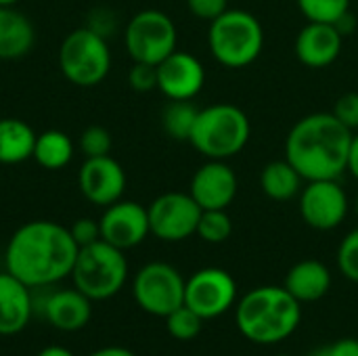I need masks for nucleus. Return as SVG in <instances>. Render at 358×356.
Returning a JSON list of instances; mask_svg holds the SVG:
<instances>
[{"label":"nucleus","mask_w":358,"mask_h":356,"mask_svg":"<svg viewBox=\"0 0 358 356\" xmlns=\"http://www.w3.org/2000/svg\"><path fill=\"white\" fill-rule=\"evenodd\" d=\"M78 250L67 227L52 220H31L8 239L4 264L27 287L40 290L71 275Z\"/></svg>","instance_id":"obj_1"},{"label":"nucleus","mask_w":358,"mask_h":356,"mask_svg":"<svg viewBox=\"0 0 358 356\" xmlns=\"http://www.w3.org/2000/svg\"><path fill=\"white\" fill-rule=\"evenodd\" d=\"M352 134L331 111L304 115L287 132L285 159L306 183L338 180L346 172Z\"/></svg>","instance_id":"obj_2"},{"label":"nucleus","mask_w":358,"mask_h":356,"mask_svg":"<svg viewBox=\"0 0 358 356\" xmlns=\"http://www.w3.org/2000/svg\"><path fill=\"white\" fill-rule=\"evenodd\" d=\"M302 304L281 285H262L248 292L235 311V323L243 338L256 344L287 340L300 325Z\"/></svg>","instance_id":"obj_3"},{"label":"nucleus","mask_w":358,"mask_h":356,"mask_svg":"<svg viewBox=\"0 0 358 356\" xmlns=\"http://www.w3.org/2000/svg\"><path fill=\"white\" fill-rule=\"evenodd\" d=\"M252 136L248 113L233 103H214L199 109L189 143L206 159H231L245 149Z\"/></svg>","instance_id":"obj_4"},{"label":"nucleus","mask_w":358,"mask_h":356,"mask_svg":"<svg viewBox=\"0 0 358 356\" xmlns=\"http://www.w3.org/2000/svg\"><path fill=\"white\" fill-rule=\"evenodd\" d=\"M208 46L220 65L229 69H243L262 55L264 27L250 10L227 8L210 23Z\"/></svg>","instance_id":"obj_5"},{"label":"nucleus","mask_w":358,"mask_h":356,"mask_svg":"<svg viewBox=\"0 0 358 356\" xmlns=\"http://www.w3.org/2000/svg\"><path fill=\"white\" fill-rule=\"evenodd\" d=\"M73 287L90 300L113 298L128 279V262L122 250L99 239L78 250L71 269Z\"/></svg>","instance_id":"obj_6"},{"label":"nucleus","mask_w":358,"mask_h":356,"mask_svg":"<svg viewBox=\"0 0 358 356\" xmlns=\"http://www.w3.org/2000/svg\"><path fill=\"white\" fill-rule=\"evenodd\" d=\"M57 61L67 82L92 88L107 78L111 69V50L105 36L92 27H78L63 38Z\"/></svg>","instance_id":"obj_7"},{"label":"nucleus","mask_w":358,"mask_h":356,"mask_svg":"<svg viewBox=\"0 0 358 356\" xmlns=\"http://www.w3.org/2000/svg\"><path fill=\"white\" fill-rule=\"evenodd\" d=\"M124 44L132 61L159 65L176 50L178 29L170 15L157 8L138 10L124 29Z\"/></svg>","instance_id":"obj_8"},{"label":"nucleus","mask_w":358,"mask_h":356,"mask_svg":"<svg viewBox=\"0 0 358 356\" xmlns=\"http://www.w3.org/2000/svg\"><path fill=\"white\" fill-rule=\"evenodd\" d=\"M185 283L187 281L172 264L149 262L136 273L132 294L145 313L166 319L185 304Z\"/></svg>","instance_id":"obj_9"},{"label":"nucleus","mask_w":358,"mask_h":356,"mask_svg":"<svg viewBox=\"0 0 358 356\" xmlns=\"http://www.w3.org/2000/svg\"><path fill=\"white\" fill-rule=\"evenodd\" d=\"M147 212L151 235L168 243L185 241L195 235L201 216V208L191 197V193L180 191H170L155 197Z\"/></svg>","instance_id":"obj_10"},{"label":"nucleus","mask_w":358,"mask_h":356,"mask_svg":"<svg viewBox=\"0 0 358 356\" xmlns=\"http://www.w3.org/2000/svg\"><path fill=\"white\" fill-rule=\"evenodd\" d=\"M237 300V283L224 269H201L185 283V306L203 321L218 319Z\"/></svg>","instance_id":"obj_11"},{"label":"nucleus","mask_w":358,"mask_h":356,"mask_svg":"<svg viewBox=\"0 0 358 356\" xmlns=\"http://www.w3.org/2000/svg\"><path fill=\"white\" fill-rule=\"evenodd\" d=\"M348 195L338 180H308L298 195L302 220L315 231H334L348 216Z\"/></svg>","instance_id":"obj_12"},{"label":"nucleus","mask_w":358,"mask_h":356,"mask_svg":"<svg viewBox=\"0 0 358 356\" xmlns=\"http://www.w3.org/2000/svg\"><path fill=\"white\" fill-rule=\"evenodd\" d=\"M99 225L101 239L122 252L141 245L147 239V235H151L147 208L128 199H120L107 206Z\"/></svg>","instance_id":"obj_13"},{"label":"nucleus","mask_w":358,"mask_h":356,"mask_svg":"<svg viewBox=\"0 0 358 356\" xmlns=\"http://www.w3.org/2000/svg\"><path fill=\"white\" fill-rule=\"evenodd\" d=\"M206 86L203 63L185 50H174L157 65V90L168 101H193Z\"/></svg>","instance_id":"obj_14"},{"label":"nucleus","mask_w":358,"mask_h":356,"mask_svg":"<svg viewBox=\"0 0 358 356\" xmlns=\"http://www.w3.org/2000/svg\"><path fill=\"white\" fill-rule=\"evenodd\" d=\"M78 187L90 204L107 208L122 199L126 191V172L111 155L88 157L78 172Z\"/></svg>","instance_id":"obj_15"},{"label":"nucleus","mask_w":358,"mask_h":356,"mask_svg":"<svg viewBox=\"0 0 358 356\" xmlns=\"http://www.w3.org/2000/svg\"><path fill=\"white\" fill-rule=\"evenodd\" d=\"M237 191V174L227 159H208L195 170L189 185V193L201 210H227L235 201Z\"/></svg>","instance_id":"obj_16"},{"label":"nucleus","mask_w":358,"mask_h":356,"mask_svg":"<svg viewBox=\"0 0 358 356\" xmlns=\"http://www.w3.org/2000/svg\"><path fill=\"white\" fill-rule=\"evenodd\" d=\"M344 36L331 23L306 21V25L296 36V57L302 65L310 69H325L338 61L342 55Z\"/></svg>","instance_id":"obj_17"},{"label":"nucleus","mask_w":358,"mask_h":356,"mask_svg":"<svg viewBox=\"0 0 358 356\" xmlns=\"http://www.w3.org/2000/svg\"><path fill=\"white\" fill-rule=\"evenodd\" d=\"M31 317V287L8 271L0 273V336H15L25 329Z\"/></svg>","instance_id":"obj_18"},{"label":"nucleus","mask_w":358,"mask_h":356,"mask_svg":"<svg viewBox=\"0 0 358 356\" xmlns=\"http://www.w3.org/2000/svg\"><path fill=\"white\" fill-rule=\"evenodd\" d=\"M90 298H86L80 290H57L44 300V317L46 321L61 332H80L90 321Z\"/></svg>","instance_id":"obj_19"},{"label":"nucleus","mask_w":358,"mask_h":356,"mask_svg":"<svg viewBox=\"0 0 358 356\" xmlns=\"http://www.w3.org/2000/svg\"><path fill=\"white\" fill-rule=\"evenodd\" d=\"M283 287L300 302V304H310L319 302L327 296L331 287V273L321 260H300L294 264L283 281Z\"/></svg>","instance_id":"obj_20"},{"label":"nucleus","mask_w":358,"mask_h":356,"mask_svg":"<svg viewBox=\"0 0 358 356\" xmlns=\"http://www.w3.org/2000/svg\"><path fill=\"white\" fill-rule=\"evenodd\" d=\"M36 42L31 21L15 6H0V61L25 57Z\"/></svg>","instance_id":"obj_21"},{"label":"nucleus","mask_w":358,"mask_h":356,"mask_svg":"<svg viewBox=\"0 0 358 356\" xmlns=\"http://www.w3.org/2000/svg\"><path fill=\"white\" fill-rule=\"evenodd\" d=\"M34 128L19 118L0 120V164L13 166L31 159L36 145Z\"/></svg>","instance_id":"obj_22"},{"label":"nucleus","mask_w":358,"mask_h":356,"mask_svg":"<svg viewBox=\"0 0 358 356\" xmlns=\"http://www.w3.org/2000/svg\"><path fill=\"white\" fill-rule=\"evenodd\" d=\"M302 174L283 157L268 162L260 172V187L262 193L273 201H289L300 195L304 187Z\"/></svg>","instance_id":"obj_23"},{"label":"nucleus","mask_w":358,"mask_h":356,"mask_svg":"<svg viewBox=\"0 0 358 356\" xmlns=\"http://www.w3.org/2000/svg\"><path fill=\"white\" fill-rule=\"evenodd\" d=\"M73 151H76V147L65 132L44 130L36 136L31 157L44 170H61L73 159Z\"/></svg>","instance_id":"obj_24"},{"label":"nucleus","mask_w":358,"mask_h":356,"mask_svg":"<svg viewBox=\"0 0 358 356\" xmlns=\"http://www.w3.org/2000/svg\"><path fill=\"white\" fill-rule=\"evenodd\" d=\"M199 109L191 101H170L162 113L164 132L178 143H189Z\"/></svg>","instance_id":"obj_25"},{"label":"nucleus","mask_w":358,"mask_h":356,"mask_svg":"<svg viewBox=\"0 0 358 356\" xmlns=\"http://www.w3.org/2000/svg\"><path fill=\"white\" fill-rule=\"evenodd\" d=\"M195 235L206 243H224L233 235V220L227 210H201Z\"/></svg>","instance_id":"obj_26"},{"label":"nucleus","mask_w":358,"mask_h":356,"mask_svg":"<svg viewBox=\"0 0 358 356\" xmlns=\"http://www.w3.org/2000/svg\"><path fill=\"white\" fill-rule=\"evenodd\" d=\"M296 2L304 19L317 23L336 25L350 10V0H296Z\"/></svg>","instance_id":"obj_27"},{"label":"nucleus","mask_w":358,"mask_h":356,"mask_svg":"<svg viewBox=\"0 0 358 356\" xmlns=\"http://www.w3.org/2000/svg\"><path fill=\"white\" fill-rule=\"evenodd\" d=\"M201 325H203V319L185 304L166 317L168 334L174 340H180V342H189V340L197 338L199 332H201Z\"/></svg>","instance_id":"obj_28"},{"label":"nucleus","mask_w":358,"mask_h":356,"mask_svg":"<svg viewBox=\"0 0 358 356\" xmlns=\"http://www.w3.org/2000/svg\"><path fill=\"white\" fill-rule=\"evenodd\" d=\"M80 149L86 159L111 155V149H113L111 132L103 126H88L80 136Z\"/></svg>","instance_id":"obj_29"},{"label":"nucleus","mask_w":358,"mask_h":356,"mask_svg":"<svg viewBox=\"0 0 358 356\" xmlns=\"http://www.w3.org/2000/svg\"><path fill=\"white\" fill-rule=\"evenodd\" d=\"M338 269L348 281L358 283V227L342 239L338 248Z\"/></svg>","instance_id":"obj_30"},{"label":"nucleus","mask_w":358,"mask_h":356,"mask_svg":"<svg viewBox=\"0 0 358 356\" xmlns=\"http://www.w3.org/2000/svg\"><path fill=\"white\" fill-rule=\"evenodd\" d=\"M128 84L134 92L157 90V65L132 61V67L128 71Z\"/></svg>","instance_id":"obj_31"},{"label":"nucleus","mask_w":358,"mask_h":356,"mask_svg":"<svg viewBox=\"0 0 358 356\" xmlns=\"http://www.w3.org/2000/svg\"><path fill=\"white\" fill-rule=\"evenodd\" d=\"M331 113L352 132H358V92H344L338 97Z\"/></svg>","instance_id":"obj_32"},{"label":"nucleus","mask_w":358,"mask_h":356,"mask_svg":"<svg viewBox=\"0 0 358 356\" xmlns=\"http://www.w3.org/2000/svg\"><path fill=\"white\" fill-rule=\"evenodd\" d=\"M69 233H71L78 248H86V245L96 243L101 239V225L94 218H78L69 227Z\"/></svg>","instance_id":"obj_33"},{"label":"nucleus","mask_w":358,"mask_h":356,"mask_svg":"<svg viewBox=\"0 0 358 356\" xmlns=\"http://www.w3.org/2000/svg\"><path fill=\"white\" fill-rule=\"evenodd\" d=\"M187 8L199 21L212 23L229 8V0H187Z\"/></svg>","instance_id":"obj_34"},{"label":"nucleus","mask_w":358,"mask_h":356,"mask_svg":"<svg viewBox=\"0 0 358 356\" xmlns=\"http://www.w3.org/2000/svg\"><path fill=\"white\" fill-rule=\"evenodd\" d=\"M329 355L331 356H358V340L352 338H344L338 340L329 346Z\"/></svg>","instance_id":"obj_35"},{"label":"nucleus","mask_w":358,"mask_h":356,"mask_svg":"<svg viewBox=\"0 0 358 356\" xmlns=\"http://www.w3.org/2000/svg\"><path fill=\"white\" fill-rule=\"evenodd\" d=\"M346 172H350V176L358 180V132L352 134V141H350L348 162H346Z\"/></svg>","instance_id":"obj_36"},{"label":"nucleus","mask_w":358,"mask_h":356,"mask_svg":"<svg viewBox=\"0 0 358 356\" xmlns=\"http://www.w3.org/2000/svg\"><path fill=\"white\" fill-rule=\"evenodd\" d=\"M336 27H338V31L346 38V36H350V34H355V29H357V19H355V15H352V10H348L338 23H336Z\"/></svg>","instance_id":"obj_37"},{"label":"nucleus","mask_w":358,"mask_h":356,"mask_svg":"<svg viewBox=\"0 0 358 356\" xmlns=\"http://www.w3.org/2000/svg\"><path fill=\"white\" fill-rule=\"evenodd\" d=\"M88 356H136L134 353H130L128 348H122V346H107V348H101V350H94L92 355Z\"/></svg>","instance_id":"obj_38"},{"label":"nucleus","mask_w":358,"mask_h":356,"mask_svg":"<svg viewBox=\"0 0 358 356\" xmlns=\"http://www.w3.org/2000/svg\"><path fill=\"white\" fill-rule=\"evenodd\" d=\"M38 356H73L69 350H65L63 346H46L42 348Z\"/></svg>","instance_id":"obj_39"},{"label":"nucleus","mask_w":358,"mask_h":356,"mask_svg":"<svg viewBox=\"0 0 358 356\" xmlns=\"http://www.w3.org/2000/svg\"><path fill=\"white\" fill-rule=\"evenodd\" d=\"M310 356H331L329 355V346H323V348H319V350H315Z\"/></svg>","instance_id":"obj_40"},{"label":"nucleus","mask_w":358,"mask_h":356,"mask_svg":"<svg viewBox=\"0 0 358 356\" xmlns=\"http://www.w3.org/2000/svg\"><path fill=\"white\" fill-rule=\"evenodd\" d=\"M15 2L19 0H0V6H15Z\"/></svg>","instance_id":"obj_41"},{"label":"nucleus","mask_w":358,"mask_h":356,"mask_svg":"<svg viewBox=\"0 0 358 356\" xmlns=\"http://www.w3.org/2000/svg\"><path fill=\"white\" fill-rule=\"evenodd\" d=\"M355 210H357V218H358V195H357V204H355Z\"/></svg>","instance_id":"obj_42"},{"label":"nucleus","mask_w":358,"mask_h":356,"mask_svg":"<svg viewBox=\"0 0 358 356\" xmlns=\"http://www.w3.org/2000/svg\"><path fill=\"white\" fill-rule=\"evenodd\" d=\"M279 356H289V355H279Z\"/></svg>","instance_id":"obj_43"}]
</instances>
